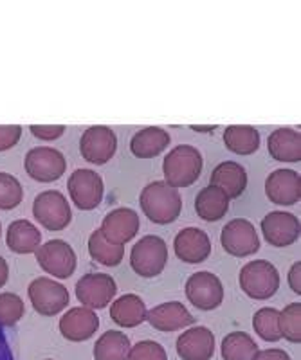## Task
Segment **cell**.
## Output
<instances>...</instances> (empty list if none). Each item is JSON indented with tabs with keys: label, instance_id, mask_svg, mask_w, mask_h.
<instances>
[{
	"label": "cell",
	"instance_id": "cell-2",
	"mask_svg": "<svg viewBox=\"0 0 301 360\" xmlns=\"http://www.w3.org/2000/svg\"><path fill=\"white\" fill-rule=\"evenodd\" d=\"M204 160L200 152L190 144H179L169 150L162 160V175L165 182L172 188H188L195 184L203 173Z\"/></svg>",
	"mask_w": 301,
	"mask_h": 360
},
{
	"label": "cell",
	"instance_id": "cell-37",
	"mask_svg": "<svg viewBox=\"0 0 301 360\" xmlns=\"http://www.w3.org/2000/svg\"><path fill=\"white\" fill-rule=\"evenodd\" d=\"M31 134L40 141H54L62 137L65 127L63 124H31Z\"/></svg>",
	"mask_w": 301,
	"mask_h": 360
},
{
	"label": "cell",
	"instance_id": "cell-32",
	"mask_svg": "<svg viewBox=\"0 0 301 360\" xmlns=\"http://www.w3.org/2000/svg\"><path fill=\"white\" fill-rule=\"evenodd\" d=\"M280 333L289 342H301V303H290L280 311Z\"/></svg>",
	"mask_w": 301,
	"mask_h": 360
},
{
	"label": "cell",
	"instance_id": "cell-21",
	"mask_svg": "<svg viewBox=\"0 0 301 360\" xmlns=\"http://www.w3.org/2000/svg\"><path fill=\"white\" fill-rule=\"evenodd\" d=\"M210 184L219 186L229 198H238L248 188V173L242 164L235 160H226L211 172Z\"/></svg>",
	"mask_w": 301,
	"mask_h": 360
},
{
	"label": "cell",
	"instance_id": "cell-41",
	"mask_svg": "<svg viewBox=\"0 0 301 360\" xmlns=\"http://www.w3.org/2000/svg\"><path fill=\"white\" fill-rule=\"evenodd\" d=\"M191 130H195V131H213L214 130V127H191Z\"/></svg>",
	"mask_w": 301,
	"mask_h": 360
},
{
	"label": "cell",
	"instance_id": "cell-9",
	"mask_svg": "<svg viewBox=\"0 0 301 360\" xmlns=\"http://www.w3.org/2000/svg\"><path fill=\"white\" fill-rule=\"evenodd\" d=\"M186 297L195 308L203 311H211L219 308L224 301V285L220 278L213 272H197L186 281Z\"/></svg>",
	"mask_w": 301,
	"mask_h": 360
},
{
	"label": "cell",
	"instance_id": "cell-31",
	"mask_svg": "<svg viewBox=\"0 0 301 360\" xmlns=\"http://www.w3.org/2000/svg\"><path fill=\"white\" fill-rule=\"evenodd\" d=\"M252 328L256 335L265 342H278L281 340L280 333V310L276 308H260L252 317Z\"/></svg>",
	"mask_w": 301,
	"mask_h": 360
},
{
	"label": "cell",
	"instance_id": "cell-43",
	"mask_svg": "<svg viewBox=\"0 0 301 360\" xmlns=\"http://www.w3.org/2000/svg\"><path fill=\"white\" fill-rule=\"evenodd\" d=\"M46 360H53V359H46Z\"/></svg>",
	"mask_w": 301,
	"mask_h": 360
},
{
	"label": "cell",
	"instance_id": "cell-3",
	"mask_svg": "<svg viewBox=\"0 0 301 360\" xmlns=\"http://www.w3.org/2000/svg\"><path fill=\"white\" fill-rule=\"evenodd\" d=\"M242 292L256 301H265L272 297L280 288V272L271 262L255 259L242 266L238 276Z\"/></svg>",
	"mask_w": 301,
	"mask_h": 360
},
{
	"label": "cell",
	"instance_id": "cell-22",
	"mask_svg": "<svg viewBox=\"0 0 301 360\" xmlns=\"http://www.w3.org/2000/svg\"><path fill=\"white\" fill-rule=\"evenodd\" d=\"M267 150L278 162H300L301 160V135L300 130L278 128L267 139Z\"/></svg>",
	"mask_w": 301,
	"mask_h": 360
},
{
	"label": "cell",
	"instance_id": "cell-16",
	"mask_svg": "<svg viewBox=\"0 0 301 360\" xmlns=\"http://www.w3.org/2000/svg\"><path fill=\"white\" fill-rule=\"evenodd\" d=\"M99 328V317L94 310L85 307H75L67 310L60 319V333L70 342H83L94 337Z\"/></svg>",
	"mask_w": 301,
	"mask_h": 360
},
{
	"label": "cell",
	"instance_id": "cell-29",
	"mask_svg": "<svg viewBox=\"0 0 301 360\" xmlns=\"http://www.w3.org/2000/svg\"><path fill=\"white\" fill-rule=\"evenodd\" d=\"M89 254L91 258L105 266H117L123 262L124 245L110 242L101 229H96L89 238Z\"/></svg>",
	"mask_w": 301,
	"mask_h": 360
},
{
	"label": "cell",
	"instance_id": "cell-38",
	"mask_svg": "<svg viewBox=\"0 0 301 360\" xmlns=\"http://www.w3.org/2000/svg\"><path fill=\"white\" fill-rule=\"evenodd\" d=\"M255 360H290L289 353L283 352L280 348H269V349H258Z\"/></svg>",
	"mask_w": 301,
	"mask_h": 360
},
{
	"label": "cell",
	"instance_id": "cell-12",
	"mask_svg": "<svg viewBox=\"0 0 301 360\" xmlns=\"http://www.w3.org/2000/svg\"><path fill=\"white\" fill-rule=\"evenodd\" d=\"M70 200L82 211H92L103 200V179L92 169H76L67 180Z\"/></svg>",
	"mask_w": 301,
	"mask_h": 360
},
{
	"label": "cell",
	"instance_id": "cell-15",
	"mask_svg": "<svg viewBox=\"0 0 301 360\" xmlns=\"http://www.w3.org/2000/svg\"><path fill=\"white\" fill-rule=\"evenodd\" d=\"M265 195L276 205H294L301 198V176L294 169H274L265 179Z\"/></svg>",
	"mask_w": 301,
	"mask_h": 360
},
{
	"label": "cell",
	"instance_id": "cell-27",
	"mask_svg": "<svg viewBox=\"0 0 301 360\" xmlns=\"http://www.w3.org/2000/svg\"><path fill=\"white\" fill-rule=\"evenodd\" d=\"M224 144L236 155H252L260 148V131L249 124H231L224 130Z\"/></svg>",
	"mask_w": 301,
	"mask_h": 360
},
{
	"label": "cell",
	"instance_id": "cell-14",
	"mask_svg": "<svg viewBox=\"0 0 301 360\" xmlns=\"http://www.w3.org/2000/svg\"><path fill=\"white\" fill-rule=\"evenodd\" d=\"M262 233L269 245L289 247L301 234L300 218L285 211H271L262 220Z\"/></svg>",
	"mask_w": 301,
	"mask_h": 360
},
{
	"label": "cell",
	"instance_id": "cell-23",
	"mask_svg": "<svg viewBox=\"0 0 301 360\" xmlns=\"http://www.w3.org/2000/svg\"><path fill=\"white\" fill-rule=\"evenodd\" d=\"M229 200L226 191L219 186H206L198 191L195 198V211L197 217L203 218L204 221H219L229 211Z\"/></svg>",
	"mask_w": 301,
	"mask_h": 360
},
{
	"label": "cell",
	"instance_id": "cell-42",
	"mask_svg": "<svg viewBox=\"0 0 301 360\" xmlns=\"http://www.w3.org/2000/svg\"><path fill=\"white\" fill-rule=\"evenodd\" d=\"M0 234H2V224H0Z\"/></svg>",
	"mask_w": 301,
	"mask_h": 360
},
{
	"label": "cell",
	"instance_id": "cell-10",
	"mask_svg": "<svg viewBox=\"0 0 301 360\" xmlns=\"http://www.w3.org/2000/svg\"><path fill=\"white\" fill-rule=\"evenodd\" d=\"M116 279L110 274H101V272L82 276V279L76 283V297L82 307L91 308V310L107 308L112 303V299L116 297Z\"/></svg>",
	"mask_w": 301,
	"mask_h": 360
},
{
	"label": "cell",
	"instance_id": "cell-39",
	"mask_svg": "<svg viewBox=\"0 0 301 360\" xmlns=\"http://www.w3.org/2000/svg\"><path fill=\"white\" fill-rule=\"evenodd\" d=\"M289 285H290V290L294 294L300 295L301 294V262L297 259L296 263H293L289 270Z\"/></svg>",
	"mask_w": 301,
	"mask_h": 360
},
{
	"label": "cell",
	"instance_id": "cell-11",
	"mask_svg": "<svg viewBox=\"0 0 301 360\" xmlns=\"http://www.w3.org/2000/svg\"><path fill=\"white\" fill-rule=\"evenodd\" d=\"M220 243L227 254L235 258H248L260 250V238L255 225L245 218H235L224 225Z\"/></svg>",
	"mask_w": 301,
	"mask_h": 360
},
{
	"label": "cell",
	"instance_id": "cell-24",
	"mask_svg": "<svg viewBox=\"0 0 301 360\" xmlns=\"http://www.w3.org/2000/svg\"><path fill=\"white\" fill-rule=\"evenodd\" d=\"M146 304L136 294L117 297L110 307V319L121 328H136L146 321Z\"/></svg>",
	"mask_w": 301,
	"mask_h": 360
},
{
	"label": "cell",
	"instance_id": "cell-28",
	"mask_svg": "<svg viewBox=\"0 0 301 360\" xmlns=\"http://www.w3.org/2000/svg\"><path fill=\"white\" fill-rule=\"evenodd\" d=\"M130 348V339L123 332L108 330L96 340L94 360H127Z\"/></svg>",
	"mask_w": 301,
	"mask_h": 360
},
{
	"label": "cell",
	"instance_id": "cell-7",
	"mask_svg": "<svg viewBox=\"0 0 301 360\" xmlns=\"http://www.w3.org/2000/svg\"><path fill=\"white\" fill-rule=\"evenodd\" d=\"M25 173L37 182L47 184L62 179L67 169V160L56 148L37 146L25 155Z\"/></svg>",
	"mask_w": 301,
	"mask_h": 360
},
{
	"label": "cell",
	"instance_id": "cell-30",
	"mask_svg": "<svg viewBox=\"0 0 301 360\" xmlns=\"http://www.w3.org/2000/svg\"><path fill=\"white\" fill-rule=\"evenodd\" d=\"M220 353L224 360H255L258 353V344L249 333L231 332L224 337Z\"/></svg>",
	"mask_w": 301,
	"mask_h": 360
},
{
	"label": "cell",
	"instance_id": "cell-19",
	"mask_svg": "<svg viewBox=\"0 0 301 360\" xmlns=\"http://www.w3.org/2000/svg\"><path fill=\"white\" fill-rule=\"evenodd\" d=\"M146 321L157 332H177L195 324V317L181 301H168L146 311Z\"/></svg>",
	"mask_w": 301,
	"mask_h": 360
},
{
	"label": "cell",
	"instance_id": "cell-17",
	"mask_svg": "<svg viewBox=\"0 0 301 360\" xmlns=\"http://www.w3.org/2000/svg\"><path fill=\"white\" fill-rule=\"evenodd\" d=\"M139 214L134 209L117 207L105 214L99 229L103 231V234L110 242L124 245V243L132 242L134 238H136V234L139 233Z\"/></svg>",
	"mask_w": 301,
	"mask_h": 360
},
{
	"label": "cell",
	"instance_id": "cell-33",
	"mask_svg": "<svg viewBox=\"0 0 301 360\" xmlns=\"http://www.w3.org/2000/svg\"><path fill=\"white\" fill-rule=\"evenodd\" d=\"M22 198H24V188L20 180L9 173L0 172V209L11 211L20 205Z\"/></svg>",
	"mask_w": 301,
	"mask_h": 360
},
{
	"label": "cell",
	"instance_id": "cell-35",
	"mask_svg": "<svg viewBox=\"0 0 301 360\" xmlns=\"http://www.w3.org/2000/svg\"><path fill=\"white\" fill-rule=\"evenodd\" d=\"M127 360H168V355L155 340H141L130 348Z\"/></svg>",
	"mask_w": 301,
	"mask_h": 360
},
{
	"label": "cell",
	"instance_id": "cell-40",
	"mask_svg": "<svg viewBox=\"0 0 301 360\" xmlns=\"http://www.w3.org/2000/svg\"><path fill=\"white\" fill-rule=\"evenodd\" d=\"M8 278H9L8 262H6V259L0 256V288L4 287L6 283H8Z\"/></svg>",
	"mask_w": 301,
	"mask_h": 360
},
{
	"label": "cell",
	"instance_id": "cell-26",
	"mask_svg": "<svg viewBox=\"0 0 301 360\" xmlns=\"http://www.w3.org/2000/svg\"><path fill=\"white\" fill-rule=\"evenodd\" d=\"M169 134L159 127H148L134 134L130 141V152L137 159H152L161 155L169 144Z\"/></svg>",
	"mask_w": 301,
	"mask_h": 360
},
{
	"label": "cell",
	"instance_id": "cell-5",
	"mask_svg": "<svg viewBox=\"0 0 301 360\" xmlns=\"http://www.w3.org/2000/svg\"><path fill=\"white\" fill-rule=\"evenodd\" d=\"M33 217L47 231H63L72 220L65 195L56 189L41 191L33 202Z\"/></svg>",
	"mask_w": 301,
	"mask_h": 360
},
{
	"label": "cell",
	"instance_id": "cell-25",
	"mask_svg": "<svg viewBox=\"0 0 301 360\" xmlns=\"http://www.w3.org/2000/svg\"><path fill=\"white\" fill-rule=\"evenodd\" d=\"M6 243L17 254H33L41 245V233L30 220H15L9 224Z\"/></svg>",
	"mask_w": 301,
	"mask_h": 360
},
{
	"label": "cell",
	"instance_id": "cell-1",
	"mask_svg": "<svg viewBox=\"0 0 301 360\" xmlns=\"http://www.w3.org/2000/svg\"><path fill=\"white\" fill-rule=\"evenodd\" d=\"M141 209L150 221L157 225L174 224L182 211V198L179 189L166 184L165 180H153L143 188L139 197Z\"/></svg>",
	"mask_w": 301,
	"mask_h": 360
},
{
	"label": "cell",
	"instance_id": "cell-18",
	"mask_svg": "<svg viewBox=\"0 0 301 360\" xmlns=\"http://www.w3.org/2000/svg\"><path fill=\"white\" fill-rule=\"evenodd\" d=\"M174 249L181 262L197 265L210 258L211 240L206 231L198 227H186L175 236Z\"/></svg>",
	"mask_w": 301,
	"mask_h": 360
},
{
	"label": "cell",
	"instance_id": "cell-20",
	"mask_svg": "<svg viewBox=\"0 0 301 360\" xmlns=\"http://www.w3.org/2000/svg\"><path fill=\"white\" fill-rule=\"evenodd\" d=\"M175 348L182 360H211L214 355V333L206 326H193L182 332Z\"/></svg>",
	"mask_w": 301,
	"mask_h": 360
},
{
	"label": "cell",
	"instance_id": "cell-34",
	"mask_svg": "<svg viewBox=\"0 0 301 360\" xmlns=\"http://www.w3.org/2000/svg\"><path fill=\"white\" fill-rule=\"evenodd\" d=\"M25 304L20 295L13 292L0 294V326H15L24 317Z\"/></svg>",
	"mask_w": 301,
	"mask_h": 360
},
{
	"label": "cell",
	"instance_id": "cell-36",
	"mask_svg": "<svg viewBox=\"0 0 301 360\" xmlns=\"http://www.w3.org/2000/svg\"><path fill=\"white\" fill-rule=\"evenodd\" d=\"M20 137V124H0V152H8V150L17 146Z\"/></svg>",
	"mask_w": 301,
	"mask_h": 360
},
{
	"label": "cell",
	"instance_id": "cell-6",
	"mask_svg": "<svg viewBox=\"0 0 301 360\" xmlns=\"http://www.w3.org/2000/svg\"><path fill=\"white\" fill-rule=\"evenodd\" d=\"M27 295H30L34 311L44 315V317H53V315L62 314L70 299L69 290L63 287L62 283L46 278V276L31 281L30 288H27Z\"/></svg>",
	"mask_w": 301,
	"mask_h": 360
},
{
	"label": "cell",
	"instance_id": "cell-8",
	"mask_svg": "<svg viewBox=\"0 0 301 360\" xmlns=\"http://www.w3.org/2000/svg\"><path fill=\"white\" fill-rule=\"evenodd\" d=\"M37 262L46 274L53 278L67 279L75 274L78 258H76L75 249L63 240H49L47 243L38 247Z\"/></svg>",
	"mask_w": 301,
	"mask_h": 360
},
{
	"label": "cell",
	"instance_id": "cell-4",
	"mask_svg": "<svg viewBox=\"0 0 301 360\" xmlns=\"http://www.w3.org/2000/svg\"><path fill=\"white\" fill-rule=\"evenodd\" d=\"M168 263V247L161 236L146 234L132 247L130 266L141 278H157Z\"/></svg>",
	"mask_w": 301,
	"mask_h": 360
},
{
	"label": "cell",
	"instance_id": "cell-13",
	"mask_svg": "<svg viewBox=\"0 0 301 360\" xmlns=\"http://www.w3.org/2000/svg\"><path fill=\"white\" fill-rule=\"evenodd\" d=\"M116 150L117 137L112 128L96 124V127H91L83 131L82 141H79V152L87 162L103 166L116 155Z\"/></svg>",
	"mask_w": 301,
	"mask_h": 360
}]
</instances>
